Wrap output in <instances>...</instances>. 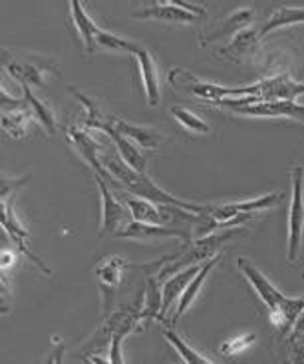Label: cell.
Masks as SVG:
<instances>
[{"label": "cell", "mask_w": 304, "mask_h": 364, "mask_svg": "<svg viewBox=\"0 0 304 364\" xmlns=\"http://www.w3.org/2000/svg\"><path fill=\"white\" fill-rule=\"evenodd\" d=\"M163 336H164V339H166L168 343L173 346V350H175L177 355L183 359L184 364H215L213 360H210L206 355H202L200 352H197L192 344H188L186 341H184L183 337L177 333V331L171 330V328H164Z\"/></svg>", "instance_id": "f1b7e54d"}, {"label": "cell", "mask_w": 304, "mask_h": 364, "mask_svg": "<svg viewBox=\"0 0 304 364\" xmlns=\"http://www.w3.org/2000/svg\"><path fill=\"white\" fill-rule=\"evenodd\" d=\"M2 64L21 86L44 87L48 75L60 77L59 64L55 63L53 58L37 57V55L13 57L9 50H4L2 51Z\"/></svg>", "instance_id": "5b68a950"}, {"label": "cell", "mask_w": 304, "mask_h": 364, "mask_svg": "<svg viewBox=\"0 0 304 364\" xmlns=\"http://www.w3.org/2000/svg\"><path fill=\"white\" fill-rule=\"evenodd\" d=\"M46 364H57V353H55V350H53V352H51V355L48 357Z\"/></svg>", "instance_id": "8d00e7d4"}, {"label": "cell", "mask_w": 304, "mask_h": 364, "mask_svg": "<svg viewBox=\"0 0 304 364\" xmlns=\"http://www.w3.org/2000/svg\"><path fill=\"white\" fill-rule=\"evenodd\" d=\"M202 15H206V9L202 6L186 4L177 0L155 2V4L134 11V18H139V21H158L171 22V24H193L197 17H202Z\"/></svg>", "instance_id": "9c48e42d"}, {"label": "cell", "mask_w": 304, "mask_h": 364, "mask_svg": "<svg viewBox=\"0 0 304 364\" xmlns=\"http://www.w3.org/2000/svg\"><path fill=\"white\" fill-rule=\"evenodd\" d=\"M135 58H137L139 73H141L142 87H144V93H146L148 104L151 108H157L158 102H161V84H158V73L153 57H151L146 48L141 46V50L135 53Z\"/></svg>", "instance_id": "ffe728a7"}, {"label": "cell", "mask_w": 304, "mask_h": 364, "mask_svg": "<svg viewBox=\"0 0 304 364\" xmlns=\"http://www.w3.org/2000/svg\"><path fill=\"white\" fill-rule=\"evenodd\" d=\"M30 181V175H24L21 178H13L2 173V181H0V191H2V200H8L17 195V191L24 186L26 182Z\"/></svg>", "instance_id": "836d02e7"}, {"label": "cell", "mask_w": 304, "mask_h": 364, "mask_svg": "<svg viewBox=\"0 0 304 364\" xmlns=\"http://www.w3.org/2000/svg\"><path fill=\"white\" fill-rule=\"evenodd\" d=\"M292 181V199L288 208V239H286V259L295 262L299 259L300 246H303L304 233V168L293 164L290 170Z\"/></svg>", "instance_id": "8992f818"}, {"label": "cell", "mask_w": 304, "mask_h": 364, "mask_svg": "<svg viewBox=\"0 0 304 364\" xmlns=\"http://www.w3.org/2000/svg\"><path fill=\"white\" fill-rule=\"evenodd\" d=\"M128 261L121 255H109L97 264L95 277L99 279L100 291L104 297V310L108 311L112 308L113 291L117 290V286L121 284L124 269L128 268Z\"/></svg>", "instance_id": "4fadbf2b"}, {"label": "cell", "mask_w": 304, "mask_h": 364, "mask_svg": "<svg viewBox=\"0 0 304 364\" xmlns=\"http://www.w3.org/2000/svg\"><path fill=\"white\" fill-rule=\"evenodd\" d=\"M97 50H106V51H119V53H129L134 55L141 50V44L131 41H126V38L119 37V35L112 33V31H104L100 28L99 33H97Z\"/></svg>", "instance_id": "4dcf8cb0"}, {"label": "cell", "mask_w": 304, "mask_h": 364, "mask_svg": "<svg viewBox=\"0 0 304 364\" xmlns=\"http://www.w3.org/2000/svg\"><path fill=\"white\" fill-rule=\"evenodd\" d=\"M284 364H292V363H284Z\"/></svg>", "instance_id": "74e56055"}, {"label": "cell", "mask_w": 304, "mask_h": 364, "mask_svg": "<svg viewBox=\"0 0 304 364\" xmlns=\"http://www.w3.org/2000/svg\"><path fill=\"white\" fill-rule=\"evenodd\" d=\"M234 115H244V117H281V119L297 120L300 124H304V104H299L297 100H277V102H255L248 104V106H241V108L228 109Z\"/></svg>", "instance_id": "7c38bea8"}, {"label": "cell", "mask_w": 304, "mask_h": 364, "mask_svg": "<svg viewBox=\"0 0 304 364\" xmlns=\"http://www.w3.org/2000/svg\"><path fill=\"white\" fill-rule=\"evenodd\" d=\"M13 203H15V197H11V199H8V200H2V228H4L6 232H8V235L15 240V245L18 246V250H21V252L24 253V255L28 257V259H30V261L33 262V264L37 266L42 273L50 275L51 269L48 268V266L44 264V262H42L33 252H30V248H28V240H30V235H28V232H26L24 228H22L21 220H18L17 215H15Z\"/></svg>", "instance_id": "9a60e30c"}, {"label": "cell", "mask_w": 304, "mask_h": 364, "mask_svg": "<svg viewBox=\"0 0 304 364\" xmlns=\"http://www.w3.org/2000/svg\"><path fill=\"white\" fill-rule=\"evenodd\" d=\"M199 269L200 264L190 266V268L180 269L179 273L171 275L166 282H163V315H161V323H164V317H166L171 304H173V302H179L180 295L184 294V290H186V286L190 284V281L199 273Z\"/></svg>", "instance_id": "7402d4cb"}, {"label": "cell", "mask_w": 304, "mask_h": 364, "mask_svg": "<svg viewBox=\"0 0 304 364\" xmlns=\"http://www.w3.org/2000/svg\"><path fill=\"white\" fill-rule=\"evenodd\" d=\"M255 17V9L251 8H239L235 9L234 13H229L228 17L221 22V24L217 26L215 29L208 31V33H202L199 37L200 46L212 44V42H219V41H232L235 35H239L241 31L248 29L254 22Z\"/></svg>", "instance_id": "5bb4252c"}, {"label": "cell", "mask_w": 304, "mask_h": 364, "mask_svg": "<svg viewBox=\"0 0 304 364\" xmlns=\"http://www.w3.org/2000/svg\"><path fill=\"white\" fill-rule=\"evenodd\" d=\"M113 129L126 136L128 141L137 144L141 149H157L158 146H163L168 141L166 136L158 129L150 128V126H141V124H131L128 120H119L115 119L113 122Z\"/></svg>", "instance_id": "ac0fdd59"}, {"label": "cell", "mask_w": 304, "mask_h": 364, "mask_svg": "<svg viewBox=\"0 0 304 364\" xmlns=\"http://www.w3.org/2000/svg\"><path fill=\"white\" fill-rule=\"evenodd\" d=\"M117 239H129V240H153V239H180L184 245L192 242V237L188 233L173 230V228L161 226V224H148L139 223V220H129L121 232L117 233Z\"/></svg>", "instance_id": "2e32d148"}, {"label": "cell", "mask_w": 304, "mask_h": 364, "mask_svg": "<svg viewBox=\"0 0 304 364\" xmlns=\"http://www.w3.org/2000/svg\"><path fill=\"white\" fill-rule=\"evenodd\" d=\"M239 272L251 284L255 294L263 301L268 310V318L273 328L281 331V336L292 333L293 326L299 321L300 314L304 311V297H288L283 291L264 275L250 259L239 257L237 259Z\"/></svg>", "instance_id": "6da1fadb"}, {"label": "cell", "mask_w": 304, "mask_h": 364, "mask_svg": "<svg viewBox=\"0 0 304 364\" xmlns=\"http://www.w3.org/2000/svg\"><path fill=\"white\" fill-rule=\"evenodd\" d=\"M257 336L255 333H246V336H237L229 337L228 341L221 344V353L224 357H237L241 353H244L248 348L254 346Z\"/></svg>", "instance_id": "d6a6232c"}, {"label": "cell", "mask_w": 304, "mask_h": 364, "mask_svg": "<svg viewBox=\"0 0 304 364\" xmlns=\"http://www.w3.org/2000/svg\"><path fill=\"white\" fill-rule=\"evenodd\" d=\"M161 315H163V282H158L157 277H150L141 297L142 326L151 321L161 323Z\"/></svg>", "instance_id": "603a6c76"}, {"label": "cell", "mask_w": 304, "mask_h": 364, "mask_svg": "<svg viewBox=\"0 0 304 364\" xmlns=\"http://www.w3.org/2000/svg\"><path fill=\"white\" fill-rule=\"evenodd\" d=\"M66 139L73 149H75L79 157L82 159L86 164L93 170V173L102 177L104 181L115 184V181L112 178V175L106 170L104 162H102V157H100V144L95 141L89 133V129L86 128H77V126H70L66 128Z\"/></svg>", "instance_id": "8fae6325"}, {"label": "cell", "mask_w": 304, "mask_h": 364, "mask_svg": "<svg viewBox=\"0 0 304 364\" xmlns=\"http://www.w3.org/2000/svg\"><path fill=\"white\" fill-rule=\"evenodd\" d=\"M219 262H221V253H219V255H215V257H212V259H208V261L200 264L199 273H197L195 277H193L192 281H190V284L186 286V290H184V294L180 295L179 302H177L175 315H173V323H171V324H175L177 321H179V318L183 317V315L186 314V311L193 306V302H195V299L199 297L200 290L205 288L206 281H208L210 273H212L213 269H215V266L219 264Z\"/></svg>", "instance_id": "e0dca14e"}, {"label": "cell", "mask_w": 304, "mask_h": 364, "mask_svg": "<svg viewBox=\"0 0 304 364\" xmlns=\"http://www.w3.org/2000/svg\"><path fill=\"white\" fill-rule=\"evenodd\" d=\"M237 233H241L239 228H229V230H221V232H215L212 235L200 237V239H193L192 242L184 245L183 250H179L173 255H168L164 259L158 261L161 269L155 275L158 282H166L171 275L179 273L180 269H186L190 266H197L206 262L212 257L219 255L222 250V246L228 242V240L234 239Z\"/></svg>", "instance_id": "3957f363"}, {"label": "cell", "mask_w": 304, "mask_h": 364, "mask_svg": "<svg viewBox=\"0 0 304 364\" xmlns=\"http://www.w3.org/2000/svg\"><path fill=\"white\" fill-rule=\"evenodd\" d=\"M108 136L113 141L115 148H117L122 161H124L129 168H134V170L141 171V173H146V155L142 154V149L139 148L137 144L128 141L126 136H122L121 133H117L113 128L112 132L108 133Z\"/></svg>", "instance_id": "484cf974"}, {"label": "cell", "mask_w": 304, "mask_h": 364, "mask_svg": "<svg viewBox=\"0 0 304 364\" xmlns=\"http://www.w3.org/2000/svg\"><path fill=\"white\" fill-rule=\"evenodd\" d=\"M239 99L241 97H255L259 102H277V100H297L304 95V82H297L288 71L266 75L264 79L257 80L248 86L237 87Z\"/></svg>", "instance_id": "52a82bcc"}, {"label": "cell", "mask_w": 304, "mask_h": 364, "mask_svg": "<svg viewBox=\"0 0 304 364\" xmlns=\"http://www.w3.org/2000/svg\"><path fill=\"white\" fill-rule=\"evenodd\" d=\"M168 82H170V86L175 87V90L188 91V93H192L193 97H197L202 102H210L212 106L226 99H239L237 87L219 86L215 82L202 80L195 73L186 70V68H173L168 73Z\"/></svg>", "instance_id": "ba28073f"}, {"label": "cell", "mask_w": 304, "mask_h": 364, "mask_svg": "<svg viewBox=\"0 0 304 364\" xmlns=\"http://www.w3.org/2000/svg\"><path fill=\"white\" fill-rule=\"evenodd\" d=\"M53 350L55 353H57V364H63V359H64V343L59 339H53Z\"/></svg>", "instance_id": "d590c367"}, {"label": "cell", "mask_w": 304, "mask_h": 364, "mask_svg": "<svg viewBox=\"0 0 304 364\" xmlns=\"http://www.w3.org/2000/svg\"><path fill=\"white\" fill-rule=\"evenodd\" d=\"M293 24H304V8H290V6H281L275 9L268 17V22L259 29L261 38L266 37L268 33L275 31V29L286 28V26Z\"/></svg>", "instance_id": "4316f807"}, {"label": "cell", "mask_w": 304, "mask_h": 364, "mask_svg": "<svg viewBox=\"0 0 304 364\" xmlns=\"http://www.w3.org/2000/svg\"><path fill=\"white\" fill-rule=\"evenodd\" d=\"M126 208L129 211V217L139 223H148V224H161L164 226V215L163 208L158 204L150 203L146 199H139V197H129L126 200Z\"/></svg>", "instance_id": "83f0119b"}, {"label": "cell", "mask_w": 304, "mask_h": 364, "mask_svg": "<svg viewBox=\"0 0 304 364\" xmlns=\"http://www.w3.org/2000/svg\"><path fill=\"white\" fill-rule=\"evenodd\" d=\"M290 346H292V364H304V331L290 333Z\"/></svg>", "instance_id": "e575fe53"}, {"label": "cell", "mask_w": 304, "mask_h": 364, "mask_svg": "<svg viewBox=\"0 0 304 364\" xmlns=\"http://www.w3.org/2000/svg\"><path fill=\"white\" fill-rule=\"evenodd\" d=\"M70 93L75 97V99L82 104V108L86 109V120H84V126H86V129H95V132H102L108 135V133L112 132L115 119L106 115V113L99 108V104H97L92 97H88L86 93L79 91L77 87H70Z\"/></svg>", "instance_id": "cb8c5ba5"}, {"label": "cell", "mask_w": 304, "mask_h": 364, "mask_svg": "<svg viewBox=\"0 0 304 364\" xmlns=\"http://www.w3.org/2000/svg\"><path fill=\"white\" fill-rule=\"evenodd\" d=\"M170 113L184 129H188V132L197 133V135H208L210 133L208 122H206L202 117L197 115L195 112H192V109L184 108V106H173V108L170 109Z\"/></svg>", "instance_id": "1f68e13d"}, {"label": "cell", "mask_w": 304, "mask_h": 364, "mask_svg": "<svg viewBox=\"0 0 304 364\" xmlns=\"http://www.w3.org/2000/svg\"><path fill=\"white\" fill-rule=\"evenodd\" d=\"M259 41H261V35H259L257 29L248 28L239 35H235L232 41H228V44L222 46L219 50V55L229 60V63H244V60L255 55L259 48Z\"/></svg>", "instance_id": "d6986e66"}, {"label": "cell", "mask_w": 304, "mask_h": 364, "mask_svg": "<svg viewBox=\"0 0 304 364\" xmlns=\"http://www.w3.org/2000/svg\"><path fill=\"white\" fill-rule=\"evenodd\" d=\"M95 182L99 186L100 193V228H99V237L102 235H117L122 228L131 220L129 217V211L126 208V204H122L121 200L113 195V191L109 190V182L104 181L102 177L95 175Z\"/></svg>", "instance_id": "30bf717a"}, {"label": "cell", "mask_w": 304, "mask_h": 364, "mask_svg": "<svg viewBox=\"0 0 304 364\" xmlns=\"http://www.w3.org/2000/svg\"><path fill=\"white\" fill-rule=\"evenodd\" d=\"M70 15L73 26H75V31L79 35V38L82 41L84 50L88 53H95L97 51V33H99V26L97 22L89 17V13L86 11L80 2H70Z\"/></svg>", "instance_id": "44dd1931"}, {"label": "cell", "mask_w": 304, "mask_h": 364, "mask_svg": "<svg viewBox=\"0 0 304 364\" xmlns=\"http://www.w3.org/2000/svg\"><path fill=\"white\" fill-rule=\"evenodd\" d=\"M33 115L28 108L17 109V112H6L2 113V129L8 136L18 141V139H24L28 128H30Z\"/></svg>", "instance_id": "f546056e"}, {"label": "cell", "mask_w": 304, "mask_h": 364, "mask_svg": "<svg viewBox=\"0 0 304 364\" xmlns=\"http://www.w3.org/2000/svg\"><path fill=\"white\" fill-rule=\"evenodd\" d=\"M106 170L112 175V178L115 181V184L121 188H124L126 191L139 197V199H146L150 203L158 204V206H175L183 208V210L193 211V213H206L208 211V204H197L190 203V200H184L177 195L170 193L164 188H161L157 182L151 177H148L146 173H141V171L129 168L121 157H108L102 159Z\"/></svg>", "instance_id": "7a4b0ae2"}, {"label": "cell", "mask_w": 304, "mask_h": 364, "mask_svg": "<svg viewBox=\"0 0 304 364\" xmlns=\"http://www.w3.org/2000/svg\"><path fill=\"white\" fill-rule=\"evenodd\" d=\"M22 91H24L26 104H28V109L31 112L33 119L37 120L38 124L46 129L50 135H55L59 126H57V119H55L53 109H51L44 100L38 99L30 86H22Z\"/></svg>", "instance_id": "d4e9b609"}, {"label": "cell", "mask_w": 304, "mask_h": 364, "mask_svg": "<svg viewBox=\"0 0 304 364\" xmlns=\"http://www.w3.org/2000/svg\"><path fill=\"white\" fill-rule=\"evenodd\" d=\"M283 199V195L279 193H266L261 197H254V199H244V200H232L226 204H208V213L213 219L217 226V232L221 230H229V228H237L239 224L235 220H250L255 213L270 208L277 206V203Z\"/></svg>", "instance_id": "277c9868"}]
</instances>
